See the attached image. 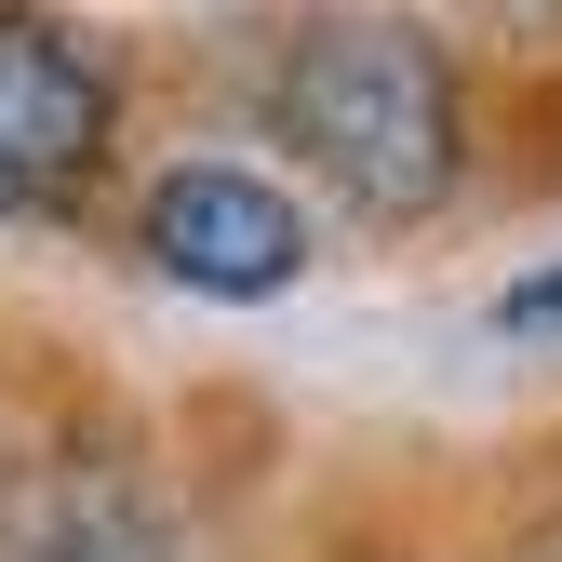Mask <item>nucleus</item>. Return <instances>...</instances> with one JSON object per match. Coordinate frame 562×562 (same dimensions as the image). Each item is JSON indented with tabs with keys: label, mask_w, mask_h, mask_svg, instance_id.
Wrapping results in <instances>:
<instances>
[{
	"label": "nucleus",
	"mask_w": 562,
	"mask_h": 562,
	"mask_svg": "<svg viewBox=\"0 0 562 562\" xmlns=\"http://www.w3.org/2000/svg\"><path fill=\"white\" fill-rule=\"evenodd\" d=\"M268 121L348 215H429L456 188V54L402 14H322L281 41Z\"/></svg>",
	"instance_id": "nucleus-1"
},
{
	"label": "nucleus",
	"mask_w": 562,
	"mask_h": 562,
	"mask_svg": "<svg viewBox=\"0 0 562 562\" xmlns=\"http://www.w3.org/2000/svg\"><path fill=\"white\" fill-rule=\"evenodd\" d=\"M94 161H108V54L41 0H0V215H54Z\"/></svg>",
	"instance_id": "nucleus-2"
},
{
	"label": "nucleus",
	"mask_w": 562,
	"mask_h": 562,
	"mask_svg": "<svg viewBox=\"0 0 562 562\" xmlns=\"http://www.w3.org/2000/svg\"><path fill=\"white\" fill-rule=\"evenodd\" d=\"M148 255L188 295H281L308 268V215L268 175H241V161H175L148 188Z\"/></svg>",
	"instance_id": "nucleus-3"
},
{
	"label": "nucleus",
	"mask_w": 562,
	"mask_h": 562,
	"mask_svg": "<svg viewBox=\"0 0 562 562\" xmlns=\"http://www.w3.org/2000/svg\"><path fill=\"white\" fill-rule=\"evenodd\" d=\"M14 562H161V536L134 522V509H67L54 536H27Z\"/></svg>",
	"instance_id": "nucleus-4"
},
{
	"label": "nucleus",
	"mask_w": 562,
	"mask_h": 562,
	"mask_svg": "<svg viewBox=\"0 0 562 562\" xmlns=\"http://www.w3.org/2000/svg\"><path fill=\"white\" fill-rule=\"evenodd\" d=\"M496 335H562V268L549 281H509V295H496Z\"/></svg>",
	"instance_id": "nucleus-5"
},
{
	"label": "nucleus",
	"mask_w": 562,
	"mask_h": 562,
	"mask_svg": "<svg viewBox=\"0 0 562 562\" xmlns=\"http://www.w3.org/2000/svg\"><path fill=\"white\" fill-rule=\"evenodd\" d=\"M482 14H562V0H482Z\"/></svg>",
	"instance_id": "nucleus-6"
}]
</instances>
